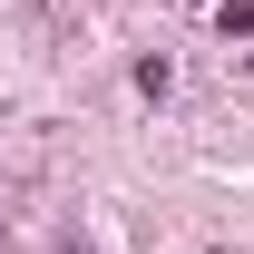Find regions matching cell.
<instances>
[{
	"label": "cell",
	"mask_w": 254,
	"mask_h": 254,
	"mask_svg": "<svg viewBox=\"0 0 254 254\" xmlns=\"http://www.w3.org/2000/svg\"><path fill=\"white\" fill-rule=\"evenodd\" d=\"M225 30H245V39H254V0H235V10H225Z\"/></svg>",
	"instance_id": "cell-1"
}]
</instances>
